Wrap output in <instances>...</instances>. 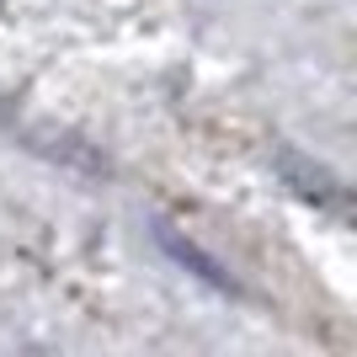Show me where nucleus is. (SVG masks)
I'll use <instances>...</instances> for the list:
<instances>
[{
  "label": "nucleus",
  "instance_id": "nucleus-1",
  "mask_svg": "<svg viewBox=\"0 0 357 357\" xmlns=\"http://www.w3.org/2000/svg\"><path fill=\"white\" fill-rule=\"evenodd\" d=\"M155 245H160V251L171 256V261H176V267L197 272V278H203V283L224 288V294H240V283H235V278H229V272H224L219 261H213V256L203 251V245H197V240H187V235H181V229H171V224H155Z\"/></svg>",
  "mask_w": 357,
  "mask_h": 357
},
{
  "label": "nucleus",
  "instance_id": "nucleus-2",
  "mask_svg": "<svg viewBox=\"0 0 357 357\" xmlns=\"http://www.w3.org/2000/svg\"><path fill=\"white\" fill-rule=\"evenodd\" d=\"M278 171H283V176L294 181V192L310 197V203H326V208H342V203H347L342 181L331 176L326 165H310L298 149H278Z\"/></svg>",
  "mask_w": 357,
  "mask_h": 357
}]
</instances>
